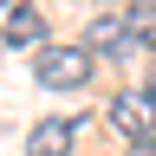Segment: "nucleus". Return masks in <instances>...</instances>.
<instances>
[{
    "mask_svg": "<svg viewBox=\"0 0 156 156\" xmlns=\"http://www.w3.org/2000/svg\"><path fill=\"white\" fill-rule=\"evenodd\" d=\"M91 78V52L85 46H46L39 52V85L46 91H78Z\"/></svg>",
    "mask_w": 156,
    "mask_h": 156,
    "instance_id": "1",
    "label": "nucleus"
},
{
    "mask_svg": "<svg viewBox=\"0 0 156 156\" xmlns=\"http://www.w3.org/2000/svg\"><path fill=\"white\" fill-rule=\"evenodd\" d=\"M130 26H124V13H104V20H91V39H85V52H104L117 58V65H130Z\"/></svg>",
    "mask_w": 156,
    "mask_h": 156,
    "instance_id": "2",
    "label": "nucleus"
},
{
    "mask_svg": "<svg viewBox=\"0 0 156 156\" xmlns=\"http://www.w3.org/2000/svg\"><path fill=\"white\" fill-rule=\"evenodd\" d=\"M72 143H78V124H72V117H46V124H33L26 156H72Z\"/></svg>",
    "mask_w": 156,
    "mask_h": 156,
    "instance_id": "3",
    "label": "nucleus"
},
{
    "mask_svg": "<svg viewBox=\"0 0 156 156\" xmlns=\"http://www.w3.org/2000/svg\"><path fill=\"white\" fill-rule=\"evenodd\" d=\"M111 124L130 136V143H143L150 136V98L143 91H124V98H111Z\"/></svg>",
    "mask_w": 156,
    "mask_h": 156,
    "instance_id": "4",
    "label": "nucleus"
},
{
    "mask_svg": "<svg viewBox=\"0 0 156 156\" xmlns=\"http://www.w3.org/2000/svg\"><path fill=\"white\" fill-rule=\"evenodd\" d=\"M7 46H20V52H26V46H46V20H39L26 0L7 13Z\"/></svg>",
    "mask_w": 156,
    "mask_h": 156,
    "instance_id": "5",
    "label": "nucleus"
},
{
    "mask_svg": "<svg viewBox=\"0 0 156 156\" xmlns=\"http://www.w3.org/2000/svg\"><path fill=\"white\" fill-rule=\"evenodd\" d=\"M124 26H130L136 46H156V0H130V7H124Z\"/></svg>",
    "mask_w": 156,
    "mask_h": 156,
    "instance_id": "6",
    "label": "nucleus"
},
{
    "mask_svg": "<svg viewBox=\"0 0 156 156\" xmlns=\"http://www.w3.org/2000/svg\"><path fill=\"white\" fill-rule=\"evenodd\" d=\"M124 156H156V136H143V143H130Z\"/></svg>",
    "mask_w": 156,
    "mask_h": 156,
    "instance_id": "7",
    "label": "nucleus"
},
{
    "mask_svg": "<svg viewBox=\"0 0 156 156\" xmlns=\"http://www.w3.org/2000/svg\"><path fill=\"white\" fill-rule=\"evenodd\" d=\"M13 7H20V0H0V20H7V13H13Z\"/></svg>",
    "mask_w": 156,
    "mask_h": 156,
    "instance_id": "8",
    "label": "nucleus"
},
{
    "mask_svg": "<svg viewBox=\"0 0 156 156\" xmlns=\"http://www.w3.org/2000/svg\"><path fill=\"white\" fill-rule=\"evenodd\" d=\"M150 98H156V72H150Z\"/></svg>",
    "mask_w": 156,
    "mask_h": 156,
    "instance_id": "9",
    "label": "nucleus"
}]
</instances>
